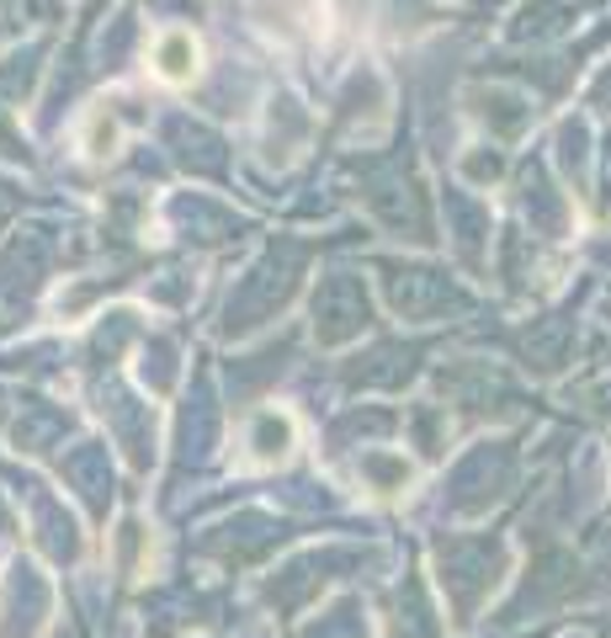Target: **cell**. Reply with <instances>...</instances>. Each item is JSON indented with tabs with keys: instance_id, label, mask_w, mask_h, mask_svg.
I'll list each match as a JSON object with an SVG mask.
<instances>
[{
	"instance_id": "1",
	"label": "cell",
	"mask_w": 611,
	"mask_h": 638,
	"mask_svg": "<svg viewBox=\"0 0 611 638\" xmlns=\"http://www.w3.org/2000/svg\"><path fill=\"white\" fill-rule=\"evenodd\" d=\"M197 37L192 32H160V43H154V75L160 80H171V86H186L192 75H197Z\"/></svg>"
}]
</instances>
